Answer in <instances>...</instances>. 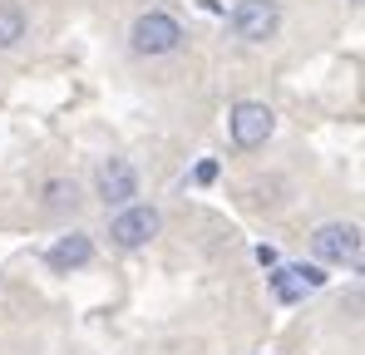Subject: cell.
<instances>
[{"label": "cell", "instance_id": "cell-1", "mask_svg": "<svg viewBox=\"0 0 365 355\" xmlns=\"http://www.w3.org/2000/svg\"><path fill=\"white\" fill-rule=\"evenodd\" d=\"M182 40H187V35H182V25L168 10H143V15L128 25V45H133V55H143V59L178 55Z\"/></svg>", "mask_w": 365, "mask_h": 355}, {"label": "cell", "instance_id": "cell-2", "mask_svg": "<svg viewBox=\"0 0 365 355\" xmlns=\"http://www.w3.org/2000/svg\"><path fill=\"white\" fill-rule=\"evenodd\" d=\"M158 232H163V212L153 202H128V207H119L109 217V242L119 252H138V247H148Z\"/></svg>", "mask_w": 365, "mask_h": 355}, {"label": "cell", "instance_id": "cell-3", "mask_svg": "<svg viewBox=\"0 0 365 355\" xmlns=\"http://www.w3.org/2000/svg\"><path fill=\"white\" fill-rule=\"evenodd\" d=\"M311 252L321 267H351L361 272V227L356 222H321L311 232Z\"/></svg>", "mask_w": 365, "mask_h": 355}, {"label": "cell", "instance_id": "cell-4", "mask_svg": "<svg viewBox=\"0 0 365 355\" xmlns=\"http://www.w3.org/2000/svg\"><path fill=\"white\" fill-rule=\"evenodd\" d=\"M272 133H277V114H272L267 104H257V99L232 104V114H227V138H232V148L257 153V148H267Z\"/></svg>", "mask_w": 365, "mask_h": 355}, {"label": "cell", "instance_id": "cell-5", "mask_svg": "<svg viewBox=\"0 0 365 355\" xmlns=\"http://www.w3.org/2000/svg\"><path fill=\"white\" fill-rule=\"evenodd\" d=\"M227 25H232V35L242 45H267L282 30V5L277 0H237L232 15H227Z\"/></svg>", "mask_w": 365, "mask_h": 355}, {"label": "cell", "instance_id": "cell-6", "mask_svg": "<svg viewBox=\"0 0 365 355\" xmlns=\"http://www.w3.org/2000/svg\"><path fill=\"white\" fill-rule=\"evenodd\" d=\"M138 187H143V178H138V168H133L128 158H104L99 173H94V197H99L104 207H114V212L138 197Z\"/></svg>", "mask_w": 365, "mask_h": 355}, {"label": "cell", "instance_id": "cell-7", "mask_svg": "<svg viewBox=\"0 0 365 355\" xmlns=\"http://www.w3.org/2000/svg\"><path fill=\"white\" fill-rule=\"evenodd\" d=\"M272 296L282 301V306H297V301H306L311 292H321L331 277H326V267L321 262H292V267H272Z\"/></svg>", "mask_w": 365, "mask_h": 355}, {"label": "cell", "instance_id": "cell-8", "mask_svg": "<svg viewBox=\"0 0 365 355\" xmlns=\"http://www.w3.org/2000/svg\"><path fill=\"white\" fill-rule=\"evenodd\" d=\"M89 262H94V237H89V232H64V237H55L50 252H45V267L60 272V277L84 272Z\"/></svg>", "mask_w": 365, "mask_h": 355}, {"label": "cell", "instance_id": "cell-9", "mask_svg": "<svg viewBox=\"0 0 365 355\" xmlns=\"http://www.w3.org/2000/svg\"><path fill=\"white\" fill-rule=\"evenodd\" d=\"M40 197H45V212H55V217L74 212V207L84 202V192H79V182H74V178H50Z\"/></svg>", "mask_w": 365, "mask_h": 355}, {"label": "cell", "instance_id": "cell-10", "mask_svg": "<svg viewBox=\"0 0 365 355\" xmlns=\"http://www.w3.org/2000/svg\"><path fill=\"white\" fill-rule=\"evenodd\" d=\"M25 40V10L15 0H0V50H15Z\"/></svg>", "mask_w": 365, "mask_h": 355}, {"label": "cell", "instance_id": "cell-11", "mask_svg": "<svg viewBox=\"0 0 365 355\" xmlns=\"http://www.w3.org/2000/svg\"><path fill=\"white\" fill-rule=\"evenodd\" d=\"M192 182H202V187H207V182H217V163H212V158H202V163H197V173H192Z\"/></svg>", "mask_w": 365, "mask_h": 355}, {"label": "cell", "instance_id": "cell-12", "mask_svg": "<svg viewBox=\"0 0 365 355\" xmlns=\"http://www.w3.org/2000/svg\"><path fill=\"white\" fill-rule=\"evenodd\" d=\"M257 262L262 267H277V247H257Z\"/></svg>", "mask_w": 365, "mask_h": 355}]
</instances>
